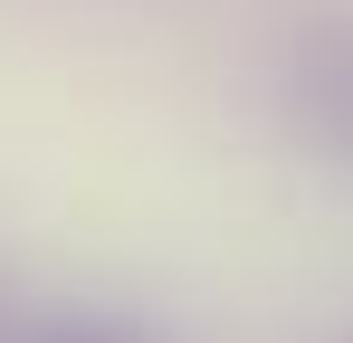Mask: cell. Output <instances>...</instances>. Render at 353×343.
<instances>
[{
    "instance_id": "cell-2",
    "label": "cell",
    "mask_w": 353,
    "mask_h": 343,
    "mask_svg": "<svg viewBox=\"0 0 353 343\" xmlns=\"http://www.w3.org/2000/svg\"><path fill=\"white\" fill-rule=\"evenodd\" d=\"M48 343H134V334H115V324H58Z\"/></svg>"
},
{
    "instance_id": "cell-1",
    "label": "cell",
    "mask_w": 353,
    "mask_h": 343,
    "mask_svg": "<svg viewBox=\"0 0 353 343\" xmlns=\"http://www.w3.org/2000/svg\"><path fill=\"white\" fill-rule=\"evenodd\" d=\"M287 114H296V134H305L325 163L353 172V10L315 19V29L296 39V57H287Z\"/></svg>"
}]
</instances>
